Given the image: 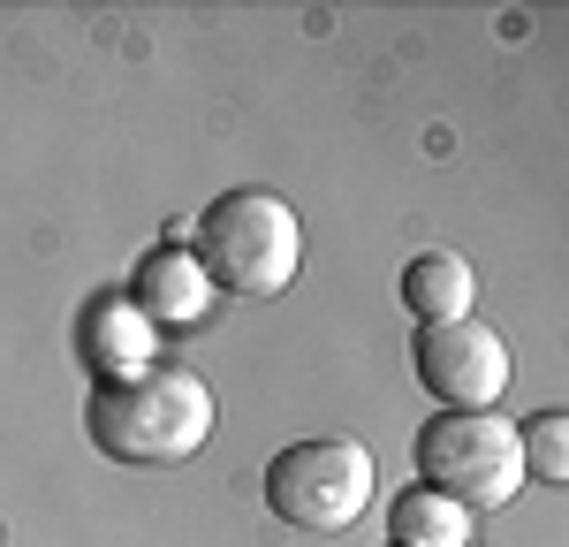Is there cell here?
<instances>
[{
  "label": "cell",
  "instance_id": "1",
  "mask_svg": "<svg viewBox=\"0 0 569 547\" xmlns=\"http://www.w3.org/2000/svg\"><path fill=\"white\" fill-rule=\"evenodd\" d=\"M84 434L114 464H190L213 441V388L190 365H144L130 380H91Z\"/></svg>",
  "mask_w": 569,
  "mask_h": 547
},
{
  "label": "cell",
  "instance_id": "2",
  "mask_svg": "<svg viewBox=\"0 0 569 547\" xmlns=\"http://www.w3.org/2000/svg\"><path fill=\"white\" fill-rule=\"evenodd\" d=\"M190 259L213 281V297H281L305 259V221L289 198L243 182V190L206 198V213L190 228Z\"/></svg>",
  "mask_w": 569,
  "mask_h": 547
},
{
  "label": "cell",
  "instance_id": "3",
  "mask_svg": "<svg viewBox=\"0 0 569 547\" xmlns=\"http://www.w3.org/2000/svg\"><path fill=\"white\" fill-rule=\"evenodd\" d=\"M418 487L463 501L471 517L517 501V487H525L517 426L501 410H433L418 426Z\"/></svg>",
  "mask_w": 569,
  "mask_h": 547
},
{
  "label": "cell",
  "instance_id": "4",
  "mask_svg": "<svg viewBox=\"0 0 569 547\" xmlns=\"http://www.w3.org/2000/svg\"><path fill=\"white\" fill-rule=\"evenodd\" d=\"M266 509L297 533H350L372 509V456L350 434H319V441H289L266 464Z\"/></svg>",
  "mask_w": 569,
  "mask_h": 547
},
{
  "label": "cell",
  "instance_id": "5",
  "mask_svg": "<svg viewBox=\"0 0 569 547\" xmlns=\"http://www.w3.org/2000/svg\"><path fill=\"white\" fill-rule=\"evenodd\" d=\"M418 388L440 396V410H493L517 380L509 335H493L486 319H448V327H418L410 342Z\"/></svg>",
  "mask_w": 569,
  "mask_h": 547
},
{
  "label": "cell",
  "instance_id": "6",
  "mask_svg": "<svg viewBox=\"0 0 569 547\" xmlns=\"http://www.w3.org/2000/svg\"><path fill=\"white\" fill-rule=\"evenodd\" d=\"M152 350H160V327L137 312L122 289L84 297V312H77V358L91 365V380H130V372L152 365Z\"/></svg>",
  "mask_w": 569,
  "mask_h": 547
},
{
  "label": "cell",
  "instance_id": "7",
  "mask_svg": "<svg viewBox=\"0 0 569 547\" xmlns=\"http://www.w3.org/2000/svg\"><path fill=\"white\" fill-rule=\"evenodd\" d=\"M122 297H130L137 312L168 335V327H198V319H206L213 281L198 274V259H190L182 243H160V251H144V267H137V281L122 289Z\"/></svg>",
  "mask_w": 569,
  "mask_h": 547
},
{
  "label": "cell",
  "instance_id": "8",
  "mask_svg": "<svg viewBox=\"0 0 569 547\" xmlns=\"http://www.w3.org/2000/svg\"><path fill=\"white\" fill-rule=\"evenodd\" d=\"M471 297H479V274L463 267L456 251H418L402 267V312L418 327H448V319H471Z\"/></svg>",
  "mask_w": 569,
  "mask_h": 547
},
{
  "label": "cell",
  "instance_id": "9",
  "mask_svg": "<svg viewBox=\"0 0 569 547\" xmlns=\"http://www.w3.org/2000/svg\"><path fill=\"white\" fill-rule=\"evenodd\" d=\"M471 509L433 495V487H402L388 501V547H471Z\"/></svg>",
  "mask_w": 569,
  "mask_h": 547
},
{
  "label": "cell",
  "instance_id": "10",
  "mask_svg": "<svg viewBox=\"0 0 569 547\" xmlns=\"http://www.w3.org/2000/svg\"><path fill=\"white\" fill-rule=\"evenodd\" d=\"M517 456H525V479L562 487V479H569V418H562V410L525 418V426H517Z\"/></svg>",
  "mask_w": 569,
  "mask_h": 547
}]
</instances>
